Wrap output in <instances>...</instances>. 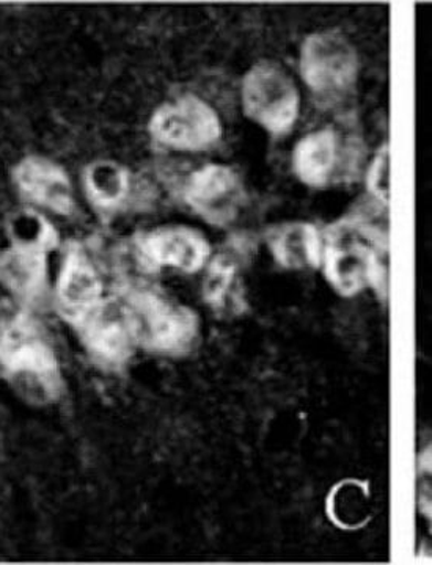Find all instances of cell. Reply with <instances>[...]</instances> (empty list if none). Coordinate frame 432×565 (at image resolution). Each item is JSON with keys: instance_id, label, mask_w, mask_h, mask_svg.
I'll return each instance as SVG.
<instances>
[{"instance_id": "obj_16", "label": "cell", "mask_w": 432, "mask_h": 565, "mask_svg": "<svg viewBox=\"0 0 432 565\" xmlns=\"http://www.w3.org/2000/svg\"><path fill=\"white\" fill-rule=\"evenodd\" d=\"M327 515L343 530H359L372 515L371 493L365 482L343 481L327 498Z\"/></svg>"}, {"instance_id": "obj_4", "label": "cell", "mask_w": 432, "mask_h": 565, "mask_svg": "<svg viewBox=\"0 0 432 565\" xmlns=\"http://www.w3.org/2000/svg\"><path fill=\"white\" fill-rule=\"evenodd\" d=\"M242 110L272 137L288 136L301 114V93L281 63L262 61L245 73L241 85Z\"/></svg>"}, {"instance_id": "obj_9", "label": "cell", "mask_w": 432, "mask_h": 565, "mask_svg": "<svg viewBox=\"0 0 432 565\" xmlns=\"http://www.w3.org/2000/svg\"><path fill=\"white\" fill-rule=\"evenodd\" d=\"M104 291L103 267L87 247L80 243L66 245L57 281L52 289L55 308L62 318L73 326L106 297Z\"/></svg>"}, {"instance_id": "obj_10", "label": "cell", "mask_w": 432, "mask_h": 565, "mask_svg": "<svg viewBox=\"0 0 432 565\" xmlns=\"http://www.w3.org/2000/svg\"><path fill=\"white\" fill-rule=\"evenodd\" d=\"M185 202L212 225H229L244 203L240 174L232 167L208 163L193 172L182 189Z\"/></svg>"}, {"instance_id": "obj_3", "label": "cell", "mask_w": 432, "mask_h": 565, "mask_svg": "<svg viewBox=\"0 0 432 565\" xmlns=\"http://www.w3.org/2000/svg\"><path fill=\"white\" fill-rule=\"evenodd\" d=\"M117 292L128 305L137 344L167 355H180L191 349L199 334V318L192 310L141 282H122Z\"/></svg>"}, {"instance_id": "obj_18", "label": "cell", "mask_w": 432, "mask_h": 565, "mask_svg": "<svg viewBox=\"0 0 432 565\" xmlns=\"http://www.w3.org/2000/svg\"><path fill=\"white\" fill-rule=\"evenodd\" d=\"M390 151L389 145L383 143L376 151L375 159L370 163L367 172V191L372 199L383 207L389 206L390 202Z\"/></svg>"}, {"instance_id": "obj_2", "label": "cell", "mask_w": 432, "mask_h": 565, "mask_svg": "<svg viewBox=\"0 0 432 565\" xmlns=\"http://www.w3.org/2000/svg\"><path fill=\"white\" fill-rule=\"evenodd\" d=\"M387 233L360 218L334 223L323 234L322 266L327 281L343 297L375 288L387 294Z\"/></svg>"}, {"instance_id": "obj_17", "label": "cell", "mask_w": 432, "mask_h": 565, "mask_svg": "<svg viewBox=\"0 0 432 565\" xmlns=\"http://www.w3.org/2000/svg\"><path fill=\"white\" fill-rule=\"evenodd\" d=\"M238 255L233 252H222L208 264L207 277L203 281V296L212 308L226 307L233 300L234 285L238 280Z\"/></svg>"}, {"instance_id": "obj_8", "label": "cell", "mask_w": 432, "mask_h": 565, "mask_svg": "<svg viewBox=\"0 0 432 565\" xmlns=\"http://www.w3.org/2000/svg\"><path fill=\"white\" fill-rule=\"evenodd\" d=\"M134 258L140 269L158 273L162 267L196 274L203 269L211 255L203 234L188 226H162L134 237Z\"/></svg>"}, {"instance_id": "obj_5", "label": "cell", "mask_w": 432, "mask_h": 565, "mask_svg": "<svg viewBox=\"0 0 432 565\" xmlns=\"http://www.w3.org/2000/svg\"><path fill=\"white\" fill-rule=\"evenodd\" d=\"M299 70L302 79L313 95L337 102L356 87L359 55L345 33L315 32L302 43Z\"/></svg>"}, {"instance_id": "obj_1", "label": "cell", "mask_w": 432, "mask_h": 565, "mask_svg": "<svg viewBox=\"0 0 432 565\" xmlns=\"http://www.w3.org/2000/svg\"><path fill=\"white\" fill-rule=\"evenodd\" d=\"M0 371L33 404H52L61 397V364L46 330L28 308L14 307L0 326Z\"/></svg>"}, {"instance_id": "obj_14", "label": "cell", "mask_w": 432, "mask_h": 565, "mask_svg": "<svg viewBox=\"0 0 432 565\" xmlns=\"http://www.w3.org/2000/svg\"><path fill=\"white\" fill-rule=\"evenodd\" d=\"M275 262L288 270H308L322 266L323 234L305 222L286 223L270 236Z\"/></svg>"}, {"instance_id": "obj_13", "label": "cell", "mask_w": 432, "mask_h": 565, "mask_svg": "<svg viewBox=\"0 0 432 565\" xmlns=\"http://www.w3.org/2000/svg\"><path fill=\"white\" fill-rule=\"evenodd\" d=\"M293 172L302 184L329 188L341 173V139L333 128L307 134L297 141L292 159Z\"/></svg>"}, {"instance_id": "obj_12", "label": "cell", "mask_w": 432, "mask_h": 565, "mask_svg": "<svg viewBox=\"0 0 432 565\" xmlns=\"http://www.w3.org/2000/svg\"><path fill=\"white\" fill-rule=\"evenodd\" d=\"M51 250L32 244H14L0 250V285L20 307L32 310L50 294Z\"/></svg>"}, {"instance_id": "obj_15", "label": "cell", "mask_w": 432, "mask_h": 565, "mask_svg": "<svg viewBox=\"0 0 432 565\" xmlns=\"http://www.w3.org/2000/svg\"><path fill=\"white\" fill-rule=\"evenodd\" d=\"M82 181L88 202L101 212L120 210L133 193L131 174L112 159H98L85 167Z\"/></svg>"}, {"instance_id": "obj_11", "label": "cell", "mask_w": 432, "mask_h": 565, "mask_svg": "<svg viewBox=\"0 0 432 565\" xmlns=\"http://www.w3.org/2000/svg\"><path fill=\"white\" fill-rule=\"evenodd\" d=\"M13 182L21 199L35 210L69 217L76 211V199L69 173L62 166L41 156H28L13 169Z\"/></svg>"}, {"instance_id": "obj_6", "label": "cell", "mask_w": 432, "mask_h": 565, "mask_svg": "<svg viewBox=\"0 0 432 565\" xmlns=\"http://www.w3.org/2000/svg\"><path fill=\"white\" fill-rule=\"evenodd\" d=\"M148 132L156 143L175 151H208L222 139V121L211 104L182 95L151 115Z\"/></svg>"}, {"instance_id": "obj_7", "label": "cell", "mask_w": 432, "mask_h": 565, "mask_svg": "<svg viewBox=\"0 0 432 565\" xmlns=\"http://www.w3.org/2000/svg\"><path fill=\"white\" fill-rule=\"evenodd\" d=\"M88 355L99 366L118 370L139 348L131 315L120 292L109 294L73 323Z\"/></svg>"}]
</instances>
